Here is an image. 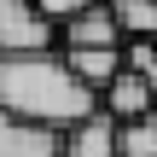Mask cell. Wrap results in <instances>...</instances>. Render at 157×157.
I'll list each match as a JSON object with an SVG mask.
<instances>
[{"instance_id":"7","label":"cell","mask_w":157,"mask_h":157,"mask_svg":"<svg viewBox=\"0 0 157 157\" xmlns=\"http://www.w3.org/2000/svg\"><path fill=\"white\" fill-rule=\"evenodd\" d=\"M0 157H58V134L0 111Z\"/></svg>"},{"instance_id":"8","label":"cell","mask_w":157,"mask_h":157,"mask_svg":"<svg viewBox=\"0 0 157 157\" xmlns=\"http://www.w3.org/2000/svg\"><path fill=\"white\" fill-rule=\"evenodd\" d=\"M105 12L117 17L122 47L128 41H157V0H105Z\"/></svg>"},{"instance_id":"9","label":"cell","mask_w":157,"mask_h":157,"mask_svg":"<svg viewBox=\"0 0 157 157\" xmlns=\"http://www.w3.org/2000/svg\"><path fill=\"white\" fill-rule=\"evenodd\" d=\"M117 157H157V111L117 122Z\"/></svg>"},{"instance_id":"11","label":"cell","mask_w":157,"mask_h":157,"mask_svg":"<svg viewBox=\"0 0 157 157\" xmlns=\"http://www.w3.org/2000/svg\"><path fill=\"white\" fill-rule=\"evenodd\" d=\"M146 87H151V111H157V70H151V76H146Z\"/></svg>"},{"instance_id":"6","label":"cell","mask_w":157,"mask_h":157,"mask_svg":"<svg viewBox=\"0 0 157 157\" xmlns=\"http://www.w3.org/2000/svg\"><path fill=\"white\" fill-rule=\"evenodd\" d=\"M99 111H105L111 122H134V117H146V111H151V87H146V76L122 70V76L99 93Z\"/></svg>"},{"instance_id":"4","label":"cell","mask_w":157,"mask_h":157,"mask_svg":"<svg viewBox=\"0 0 157 157\" xmlns=\"http://www.w3.org/2000/svg\"><path fill=\"white\" fill-rule=\"evenodd\" d=\"M58 157H117V122H111L105 111L70 122V128L58 134Z\"/></svg>"},{"instance_id":"3","label":"cell","mask_w":157,"mask_h":157,"mask_svg":"<svg viewBox=\"0 0 157 157\" xmlns=\"http://www.w3.org/2000/svg\"><path fill=\"white\" fill-rule=\"evenodd\" d=\"M76 47H122V29L105 12V0H93L87 12H76V17L58 23V52H76Z\"/></svg>"},{"instance_id":"5","label":"cell","mask_w":157,"mask_h":157,"mask_svg":"<svg viewBox=\"0 0 157 157\" xmlns=\"http://www.w3.org/2000/svg\"><path fill=\"white\" fill-rule=\"evenodd\" d=\"M64 64L76 70V82H82V87L105 93V87L122 76V47H76V52H64Z\"/></svg>"},{"instance_id":"2","label":"cell","mask_w":157,"mask_h":157,"mask_svg":"<svg viewBox=\"0 0 157 157\" xmlns=\"http://www.w3.org/2000/svg\"><path fill=\"white\" fill-rule=\"evenodd\" d=\"M17 52H58V23L41 17L29 0H0V58Z\"/></svg>"},{"instance_id":"10","label":"cell","mask_w":157,"mask_h":157,"mask_svg":"<svg viewBox=\"0 0 157 157\" xmlns=\"http://www.w3.org/2000/svg\"><path fill=\"white\" fill-rule=\"evenodd\" d=\"M41 17H52V23H64V17H76V12H87L93 0H29Z\"/></svg>"},{"instance_id":"1","label":"cell","mask_w":157,"mask_h":157,"mask_svg":"<svg viewBox=\"0 0 157 157\" xmlns=\"http://www.w3.org/2000/svg\"><path fill=\"white\" fill-rule=\"evenodd\" d=\"M0 111L64 134L70 122L99 111V93L76 82L64 52H17V58H0Z\"/></svg>"}]
</instances>
